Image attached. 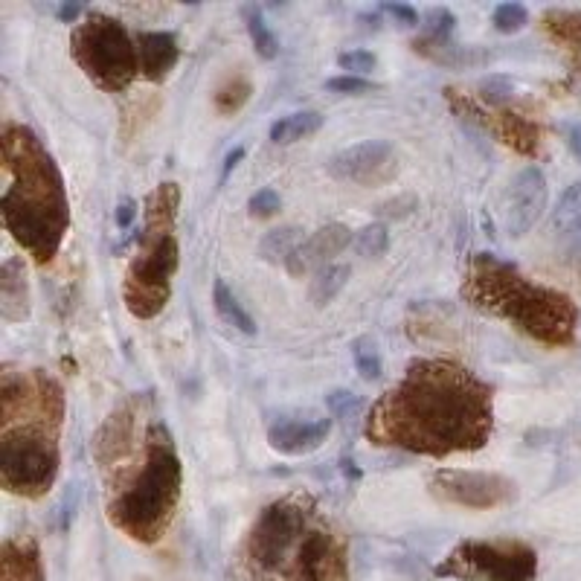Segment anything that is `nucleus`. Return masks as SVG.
Returning <instances> with one entry per match:
<instances>
[{"label": "nucleus", "instance_id": "obj_11", "mask_svg": "<svg viewBox=\"0 0 581 581\" xmlns=\"http://www.w3.org/2000/svg\"><path fill=\"white\" fill-rule=\"evenodd\" d=\"M326 169L343 184L384 186L398 175V157L387 140H364L337 152Z\"/></svg>", "mask_w": 581, "mask_h": 581}, {"label": "nucleus", "instance_id": "obj_7", "mask_svg": "<svg viewBox=\"0 0 581 581\" xmlns=\"http://www.w3.org/2000/svg\"><path fill=\"white\" fill-rule=\"evenodd\" d=\"M178 207H181L178 184H160L146 198L140 245L125 271L123 285L125 308L137 320L157 317L172 297V279L181 259L175 236Z\"/></svg>", "mask_w": 581, "mask_h": 581}, {"label": "nucleus", "instance_id": "obj_3", "mask_svg": "<svg viewBox=\"0 0 581 581\" xmlns=\"http://www.w3.org/2000/svg\"><path fill=\"white\" fill-rule=\"evenodd\" d=\"M64 422L62 384L44 369L0 372V483L9 494L38 500L56 486Z\"/></svg>", "mask_w": 581, "mask_h": 581}, {"label": "nucleus", "instance_id": "obj_30", "mask_svg": "<svg viewBox=\"0 0 581 581\" xmlns=\"http://www.w3.org/2000/svg\"><path fill=\"white\" fill-rule=\"evenodd\" d=\"M326 407L337 419H355L364 410V398L352 393V390H335V393L326 396Z\"/></svg>", "mask_w": 581, "mask_h": 581}, {"label": "nucleus", "instance_id": "obj_8", "mask_svg": "<svg viewBox=\"0 0 581 581\" xmlns=\"http://www.w3.org/2000/svg\"><path fill=\"white\" fill-rule=\"evenodd\" d=\"M70 53L96 88L108 93L125 91L140 73L137 44L123 24L105 12H88L73 30Z\"/></svg>", "mask_w": 581, "mask_h": 581}, {"label": "nucleus", "instance_id": "obj_28", "mask_svg": "<svg viewBox=\"0 0 581 581\" xmlns=\"http://www.w3.org/2000/svg\"><path fill=\"white\" fill-rule=\"evenodd\" d=\"M526 24H529V12H526L523 3H500L494 9V27H497V32L512 35V32L523 30Z\"/></svg>", "mask_w": 581, "mask_h": 581}, {"label": "nucleus", "instance_id": "obj_36", "mask_svg": "<svg viewBox=\"0 0 581 581\" xmlns=\"http://www.w3.org/2000/svg\"><path fill=\"white\" fill-rule=\"evenodd\" d=\"M326 88L335 93H367L372 91L367 79H358V76H337V79H329Z\"/></svg>", "mask_w": 581, "mask_h": 581}, {"label": "nucleus", "instance_id": "obj_26", "mask_svg": "<svg viewBox=\"0 0 581 581\" xmlns=\"http://www.w3.org/2000/svg\"><path fill=\"white\" fill-rule=\"evenodd\" d=\"M250 82H247L245 76H230V79H224L221 85H218V91H215V111L218 114H236V111H242L245 108V102L250 99Z\"/></svg>", "mask_w": 581, "mask_h": 581}, {"label": "nucleus", "instance_id": "obj_39", "mask_svg": "<svg viewBox=\"0 0 581 581\" xmlns=\"http://www.w3.org/2000/svg\"><path fill=\"white\" fill-rule=\"evenodd\" d=\"M242 157H245V149H242V146H236L233 152L227 154V160H224V178H227V175L239 166V160H242Z\"/></svg>", "mask_w": 581, "mask_h": 581}, {"label": "nucleus", "instance_id": "obj_41", "mask_svg": "<svg viewBox=\"0 0 581 581\" xmlns=\"http://www.w3.org/2000/svg\"><path fill=\"white\" fill-rule=\"evenodd\" d=\"M82 15V6L79 3H64V6H59V18L62 21H76Z\"/></svg>", "mask_w": 581, "mask_h": 581}, {"label": "nucleus", "instance_id": "obj_23", "mask_svg": "<svg viewBox=\"0 0 581 581\" xmlns=\"http://www.w3.org/2000/svg\"><path fill=\"white\" fill-rule=\"evenodd\" d=\"M349 276H352L349 265H329V268H323L320 274L314 276V282H311V303L317 308L329 306L337 294L343 291Z\"/></svg>", "mask_w": 581, "mask_h": 581}, {"label": "nucleus", "instance_id": "obj_20", "mask_svg": "<svg viewBox=\"0 0 581 581\" xmlns=\"http://www.w3.org/2000/svg\"><path fill=\"white\" fill-rule=\"evenodd\" d=\"M413 50L422 53L425 59L436 64H448V67H457V64H477L483 59H489L486 53H477L471 47H454L448 41H433V38H416L413 41Z\"/></svg>", "mask_w": 581, "mask_h": 581}, {"label": "nucleus", "instance_id": "obj_25", "mask_svg": "<svg viewBox=\"0 0 581 581\" xmlns=\"http://www.w3.org/2000/svg\"><path fill=\"white\" fill-rule=\"evenodd\" d=\"M245 24H247V35H250V41H253V47H256V53H259L262 59H276V53H279V41H276L274 30L268 27L265 15H262L256 6H247L245 9Z\"/></svg>", "mask_w": 581, "mask_h": 581}, {"label": "nucleus", "instance_id": "obj_31", "mask_svg": "<svg viewBox=\"0 0 581 581\" xmlns=\"http://www.w3.org/2000/svg\"><path fill=\"white\" fill-rule=\"evenodd\" d=\"M457 18L448 12V9H430L428 15L422 18V27H425V38L433 41H448V35L454 30Z\"/></svg>", "mask_w": 581, "mask_h": 581}, {"label": "nucleus", "instance_id": "obj_2", "mask_svg": "<svg viewBox=\"0 0 581 581\" xmlns=\"http://www.w3.org/2000/svg\"><path fill=\"white\" fill-rule=\"evenodd\" d=\"M93 457L108 486V520L131 541L154 544L175 518L184 468L152 401L137 393L114 407L93 439Z\"/></svg>", "mask_w": 581, "mask_h": 581}, {"label": "nucleus", "instance_id": "obj_4", "mask_svg": "<svg viewBox=\"0 0 581 581\" xmlns=\"http://www.w3.org/2000/svg\"><path fill=\"white\" fill-rule=\"evenodd\" d=\"M247 581H349L346 544L303 494L279 497L253 520L242 550Z\"/></svg>", "mask_w": 581, "mask_h": 581}, {"label": "nucleus", "instance_id": "obj_5", "mask_svg": "<svg viewBox=\"0 0 581 581\" xmlns=\"http://www.w3.org/2000/svg\"><path fill=\"white\" fill-rule=\"evenodd\" d=\"M3 195L0 215L12 239L38 265H50L70 227L64 181L53 154L27 125L6 123L0 131Z\"/></svg>", "mask_w": 581, "mask_h": 581}, {"label": "nucleus", "instance_id": "obj_18", "mask_svg": "<svg viewBox=\"0 0 581 581\" xmlns=\"http://www.w3.org/2000/svg\"><path fill=\"white\" fill-rule=\"evenodd\" d=\"M491 134H497L509 149H515L523 157H535L541 149V131L538 125L526 117H520L515 111H500L494 114V128Z\"/></svg>", "mask_w": 581, "mask_h": 581}, {"label": "nucleus", "instance_id": "obj_16", "mask_svg": "<svg viewBox=\"0 0 581 581\" xmlns=\"http://www.w3.org/2000/svg\"><path fill=\"white\" fill-rule=\"evenodd\" d=\"M0 314L9 323H21L30 317V285L21 259H6L0 265Z\"/></svg>", "mask_w": 581, "mask_h": 581}, {"label": "nucleus", "instance_id": "obj_9", "mask_svg": "<svg viewBox=\"0 0 581 581\" xmlns=\"http://www.w3.org/2000/svg\"><path fill=\"white\" fill-rule=\"evenodd\" d=\"M436 576L459 581H532L538 552L523 541H462L442 558Z\"/></svg>", "mask_w": 581, "mask_h": 581}, {"label": "nucleus", "instance_id": "obj_38", "mask_svg": "<svg viewBox=\"0 0 581 581\" xmlns=\"http://www.w3.org/2000/svg\"><path fill=\"white\" fill-rule=\"evenodd\" d=\"M134 215H137L134 201H125V204H120V210H117V227H120V230H128V227H131V221H134Z\"/></svg>", "mask_w": 581, "mask_h": 581}, {"label": "nucleus", "instance_id": "obj_29", "mask_svg": "<svg viewBox=\"0 0 581 581\" xmlns=\"http://www.w3.org/2000/svg\"><path fill=\"white\" fill-rule=\"evenodd\" d=\"M387 245H390V233H387L384 224H369V227H364V230L358 233V239H355L358 253H361V256H369V259L384 256Z\"/></svg>", "mask_w": 581, "mask_h": 581}, {"label": "nucleus", "instance_id": "obj_22", "mask_svg": "<svg viewBox=\"0 0 581 581\" xmlns=\"http://www.w3.org/2000/svg\"><path fill=\"white\" fill-rule=\"evenodd\" d=\"M320 125H323V117L317 111H297V114H288L271 125V140L276 146H288V143H297L303 137L317 134Z\"/></svg>", "mask_w": 581, "mask_h": 581}, {"label": "nucleus", "instance_id": "obj_21", "mask_svg": "<svg viewBox=\"0 0 581 581\" xmlns=\"http://www.w3.org/2000/svg\"><path fill=\"white\" fill-rule=\"evenodd\" d=\"M213 303H215V311H218V317H221L227 326H233V329H239V332H245V335H256V323H253V317L247 314L245 306L239 303V297L230 291V285H227L224 279H215Z\"/></svg>", "mask_w": 581, "mask_h": 581}, {"label": "nucleus", "instance_id": "obj_27", "mask_svg": "<svg viewBox=\"0 0 581 581\" xmlns=\"http://www.w3.org/2000/svg\"><path fill=\"white\" fill-rule=\"evenodd\" d=\"M352 361H355V369H358V375H361L364 381H375V378H381V372H384L381 349H378V343H375L369 335L355 337V340H352Z\"/></svg>", "mask_w": 581, "mask_h": 581}, {"label": "nucleus", "instance_id": "obj_42", "mask_svg": "<svg viewBox=\"0 0 581 581\" xmlns=\"http://www.w3.org/2000/svg\"><path fill=\"white\" fill-rule=\"evenodd\" d=\"M570 250L581 256V218L573 224V230H570Z\"/></svg>", "mask_w": 581, "mask_h": 581}, {"label": "nucleus", "instance_id": "obj_6", "mask_svg": "<svg viewBox=\"0 0 581 581\" xmlns=\"http://www.w3.org/2000/svg\"><path fill=\"white\" fill-rule=\"evenodd\" d=\"M462 300L480 314L506 320L518 332L547 346H567L576 337L579 308L573 300L555 288L535 285L494 253H477L468 262Z\"/></svg>", "mask_w": 581, "mask_h": 581}, {"label": "nucleus", "instance_id": "obj_15", "mask_svg": "<svg viewBox=\"0 0 581 581\" xmlns=\"http://www.w3.org/2000/svg\"><path fill=\"white\" fill-rule=\"evenodd\" d=\"M137 53H140V73L149 82H163L181 59V47L172 32H140Z\"/></svg>", "mask_w": 581, "mask_h": 581}, {"label": "nucleus", "instance_id": "obj_1", "mask_svg": "<svg viewBox=\"0 0 581 581\" xmlns=\"http://www.w3.org/2000/svg\"><path fill=\"white\" fill-rule=\"evenodd\" d=\"M491 430V387L451 358L413 361L364 422L369 445L436 459L486 448Z\"/></svg>", "mask_w": 581, "mask_h": 581}, {"label": "nucleus", "instance_id": "obj_35", "mask_svg": "<svg viewBox=\"0 0 581 581\" xmlns=\"http://www.w3.org/2000/svg\"><path fill=\"white\" fill-rule=\"evenodd\" d=\"M337 64L346 70V73H369L378 59H375V53H369V50H349V53H340L337 56Z\"/></svg>", "mask_w": 581, "mask_h": 581}, {"label": "nucleus", "instance_id": "obj_17", "mask_svg": "<svg viewBox=\"0 0 581 581\" xmlns=\"http://www.w3.org/2000/svg\"><path fill=\"white\" fill-rule=\"evenodd\" d=\"M3 581H44L41 552L30 538H9L0 555Z\"/></svg>", "mask_w": 581, "mask_h": 581}, {"label": "nucleus", "instance_id": "obj_37", "mask_svg": "<svg viewBox=\"0 0 581 581\" xmlns=\"http://www.w3.org/2000/svg\"><path fill=\"white\" fill-rule=\"evenodd\" d=\"M384 9L396 18L401 27H416L419 24V12L413 6H407V3H387Z\"/></svg>", "mask_w": 581, "mask_h": 581}, {"label": "nucleus", "instance_id": "obj_40", "mask_svg": "<svg viewBox=\"0 0 581 581\" xmlns=\"http://www.w3.org/2000/svg\"><path fill=\"white\" fill-rule=\"evenodd\" d=\"M567 143H570L573 154L581 160V125H570V131H567Z\"/></svg>", "mask_w": 581, "mask_h": 581}, {"label": "nucleus", "instance_id": "obj_33", "mask_svg": "<svg viewBox=\"0 0 581 581\" xmlns=\"http://www.w3.org/2000/svg\"><path fill=\"white\" fill-rule=\"evenodd\" d=\"M515 91V85H512V79H506V76H489V79H483L480 82V96L489 102V105H503L509 96Z\"/></svg>", "mask_w": 581, "mask_h": 581}, {"label": "nucleus", "instance_id": "obj_32", "mask_svg": "<svg viewBox=\"0 0 581 581\" xmlns=\"http://www.w3.org/2000/svg\"><path fill=\"white\" fill-rule=\"evenodd\" d=\"M579 218H581V181L564 192V198H561V204H558V210H555V227H564V224L579 221Z\"/></svg>", "mask_w": 581, "mask_h": 581}, {"label": "nucleus", "instance_id": "obj_13", "mask_svg": "<svg viewBox=\"0 0 581 581\" xmlns=\"http://www.w3.org/2000/svg\"><path fill=\"white\" fill-rule=\"evenodd\" d=\"M332 433V419H276L268 430L271 448L285 457H303L317 451Z\"/></svg>", "mask_w": 581, "mask_h": 581}, {"label": "nucleus", "instance_id": "obj_10", "mask_svg": "<svg viewBox=\"0 0 581 581\" xmlns=\"http://www.w3.org/2000/svg\"><path fill=\"white\" fill-rule=\"evenodd\" d=\"M430 494L462 509H497L518 500V483L486 471H436L430 477Z\"/></svg>", "mask_w": 581, "mask_h": 581}, {"label": "nucleus", "instance_id": "obj_34", "mask_svg": "<svg viewBox=\"0 0 581 581\" xmlns=\"http://www.w3.org/2000/svg\"><path fill=\"white\" fill-rule=\"evenodd\" d=\"M250 215L253 218H271V215L279 213V207H282V198L276 195L274 189H259L253 198H250Z\"/></svg>", "mask_w": 581, "mask_h": 581}, {"label": "nucleus", "instance_id": "obj_12", "mask_svg": "<svg viewBox=\"0 0 581 581\" xmlns=\"http://www.w3.org/2000/svg\"><path fill=\"white\" fill-rule=\"evenodd\" d=\"M547 210V178L538 166H526L506 192V230L512 239L526 236Z\"/></svg>", "mask_w": 581, "mask_h": 581}, {"label": "nucleus", "instance_id": "obj_24", "mask_svg": "<svg viewBox=\"0 0 581 581\" xmlns=\"http://www.w3.org/2000/svg\"><path fill=\"white\" fill-rule=\"evenodd\" d=\"M300 245H303V233H300L297 227H279V230H271V233L265 236V242H262V256H265L268 262H282V265H288L291 256L300 250Z\"/></svg>", "mask_w": 581, "mask_h": 581}, {"label": "nucleus", "instance_id": "obj_19", "mask_svg": "<svg viewBox=\"0 0 581 581\" xmlns=\"http://www.w3.org/2000/svg\"><path fill=\"white\" fill-rule=\"evenodd\" d=\"M544 30L555 44H561L576 62H581V12L573 9H550L544 15Z\"/></svg>", "mask_w": 581, "mask_h": 581}, {"label": "nucleus", "instance_id": "obj_14", "mask_svg": "<svg viewBox=\"0 0 581 581\" xmlns=\"http://www.w3.org/2000/svg\"><path fill=\"white\" fill-rule=\"evenodd\" d=\"M349 242H352L349 227H343V224H326L311 239H306L300 245V250L291 256L288 271L294 276H303L308 271H317L320 274L323 268H329V262L335 259L343 247H349Z\"/></svg>", "mask_w": 581, "mask_h": 581}]
</instances>
